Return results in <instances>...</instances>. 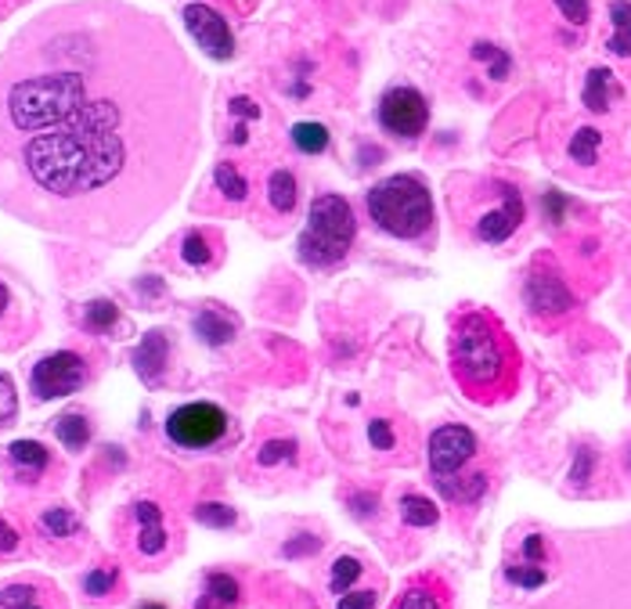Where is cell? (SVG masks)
<instances>
[{
    "instance_id": "6da1fadb",
    "label": "cell",
    "mask_w": 631,
    "mask_h": 609,
    "mask_svg": "<svg viewBox=\"0 0 631 609\" xmlns=\"http://www.w3.org/2000/svg\"><path fill=\"white\" fill-rule=\"evenodd\" d=\"M206 80L160 15L70 0L0 54V210L123 250L177 206L202 149Z\"/></svg>"
},
{
    "instance_id": "7a4b0ae2",
    "label": "cell",
    "mask_w": 631,
    "mask_h": 609,
    "mask_svg": "<svg viewBox=\"0 0 631 609\" xmlns=\"http://www.w3.org/2000/svg\"><path fill=\"white\" fill-rule=\"evenodd\" d=\"M552 545L559 570L520 609H631V523L559 534Z\"/></svg>"
},
{
    "instance_id": "3957f363",
    "label": "cell",
    "mask_w": 631,
    "mask_h": 609,
    "mask_svg": "<svg viewBox=\"0 0 631 609\" xmlns=\"http://www.w3.org/2000/svg\"><path fill=\"white\" fill-rule=\"evenodd\" d=\"M520 350L488 310H458L451 321V376L469 401L494 404L520 386Z\"/></svg>"
},
{
    "instance_id": "277c9868",
    "label": "cell",
    "mask_w": 631,
    "mask_h": 609,
    "mask_svg": "<svg viewBox=\"0 0 631 609\" xmlns=\"http://www.w3.org/2000/svg\"><path fill=\"white\" fill-rule=\"evenodd\" d=\"M368 217L401 242H419L433 231V195L415 174H393L368 191Z\"/></svg>"
},
{
    "instance_id": "5b68a950",
    "label": "cell",
    "mask_w": 631,
    "mask_h": 609,
    "mask_svg": "<svg viewBox=\"0 0 631 609\" xmlns=\"http://www.w3.org/2000/svg\"><path fill=\"white\" fill-rule=\"evenodd\" d=\"M357 239V220L351 202L343 195H318L311 202L307 213V228L300 231L296 239V256L307 267L321 270V267H336L351 253V245Z\"/></svg>"
},
{
    "instance_id": "8992f818",
    "label": "cell",
    "mask_w": 631,
    "mask_h": 609,
    "mask_svg": "<svg viewBox=\"0 0 631 609\" xmlns=\"http://www.w3.org/2000/svg\"><path fill=\"white\" fill-rule=\"evenodd\" d=\"M166 436H171V444L185 451L217 447L228 436V411L210 401L185 404V408L171 411V419H166Z\"/></svg>"
},
{
    "instance_id": "52a82bcc",
    "label": "cell",
    "mask_w": 631,
    "mask_h": 609,
    "mask_svg": "<svg viewBox=\"0 0 631 609\" xmlns=\"http://www.w3.org/2000/svg\"><path fill=\"white\" fill-rule=\"evenodd\" d=\"M376 119L382 130L393 134V138L415 141L426 127H430V105H426V98L415 87H390L387 94L379 98Z\"/></svg>"
},
{
    "instance_id": "ba28073f",
    "label": "cell",
    "mask_w": 631,
    "mask_h": 609,
    "mask_svg": "<svg viewBox=\"0 0 631 609\" xmlns=\"http://www.w3.org/2000/svg\"><path fill=\"white\" fill-rule=\"evenodd\" d=\"M477 455V436H472L466 426H441L430 436V472L433 483L444 491V498L451 494L458 480V469Z\"/></svg>"
},
{
    "instance_id": "9c48e42d",
    "label": "cell",
    "mask_w": 631,
    "mask_h": 609,
    "mask_svg": "<svg viewBox=\"0 0 631 609\" xmlns=\"http://www.w3.org/2000/svg\"><path fill=\"white\" fill-rule=\"evenodd\" d=\"M87 382L84 357L73 354V350H59V354H48L33 365L29 390L37 393V401H54V397H70Z\"/></svg>"
},
{
    "instance_id": "30bf717a",
    "label": "cell",
    "mask_w": 631,
    "mask_h": 609,
    "mask_svg": "<svg viewBox=\"0 0 631 609\" xmlns=\"http://www.w3.org/2000/svg\"><path fill=\"white\" fill-rule=\"evenodd\" d=\"M523 300L534 318H563V314L573 310V296H570L567 281L559 278V270L548 261H538L531 267V275L523 281Z\"/></svg>"
},
{
    "instance_id": "8fae6325",
    "label": "cell",
    "mask_w": 631,
    "mask_h": 609,
    "mask_svg": "<svg viewBox=\"0 0 631 609\" xmlns=\"http://www.w3.org/2000/svg\"><path fill=\"white\" fill-rule=\"evenodd\" d=\"M188 33L195 37V43L210 54L213 62H231L235 59V33L228 26V18L220 11H213L206 4H185L180 11Z\"/></svg>"
},
{
    "instance_id": "7c38bea8",
    "label": "cell",
    "mask_w": 631,
    "mask_h": 609,
    "mask_svg": "<svg viewBox=\"0 0 631 609\" xmlns=\"http://www.w3.org/2000/svg\"><path fill=\"white\" fill-rule=\"evenodd\" d=\"M499 195H502V210L483 213V217L477 220V239H480V242H488V245H499V242H505V239H513L516 228H520L523 217H527L520 188L499 180Z\"/></svg>"
},
{
    "instance_id": "4fadbf2b",
    "label": "cell",
    "mask_w": 631,
    "mask_h": 609,
    "mask_svg": "<svg viewBox=\"0 0 631 609\" xmlns=\"http://www.w3.org/2000/svg\"><path fill=\"white\" fill-rule=\"evenodd\" d=\"M166 357H171V340H166V332H149L138 343V350H134V368H138V376L149 382V386H155L166 371Z\"/></svg>"
},
{
    "instance_id": "5bb4252c",
    "label": "cell",
    "mask_w": 631,
    "mask_h": 609,
    "mask_svg": "<svg viewBox=\"0 0 631 609\" xmlns=\"http://www.w3.org/2000/svg\"><path fill=\"white\" fill-rule=\"evenodd\" d=\"M134 516H138V548L141 556H160L166 548V530H163V509L152 502L134 505Z\"/></svg>"
},
{
    "instance_id": "9a60e30c",
    "label": "cell",
    "mask_w": 631,
    "mask_h": 609,
    "mask_svg": "<svg viewBox=\"0 0 631 609\" xmlns=\"http://www.w3.org/2000/svg\"><path fill=\"white\" fill-rule=\"evenodd\" d=\"M393 609H451V599L441 581L419 578L401 592V599L393 602Z\"/></svg>"
},
{
    "instance_id": "2e32d148",
    "label": "cell",
    "mask_w": 631,
    "mask_h": 609,
    "mask_svg": "<svg viewBox=\"0 0 631 609\" xmlns=\"http://www.w3.org/2000/svg\"><path fill=\"white\" fill-rule=\"evenodd\" d=\"M191 329H195V335L206 346H224V343H231V335H235V329H239V325H235L231 314H224L217 307H206V310L195 314Z\"/></svg>"
},
{
    "instance_id": "e0dca14e",
    "label": "cell",
    "mask_w": 631,
    "mask_h": 609,
    "mask_svg": "<svg viewBox=\"0 0 631 609\" xmlns=\"http://www.w3.org/2000/svg\"><path fill=\"white\" fill-rule=\"evenodd\" d=\"M8 458L15 461V466L26 472V477H40V472L51 466L48 447L37 444V440H15V444L8 447Z\"/></svg>"
},
{
    "instance_id": "ac0fdd59",
    "label": "cell",
    "mask_w": 631,
    "mask_h": 609,
    "mask_svg": "<svg viewBox=\"0 0 631 609\" xmlns=\"http://www.w3.org/2000/svg\"><path fill=\"white\" fill-rule=\"evenodd\" d=\"M54 436L62 440L65 451H84L87 440H90V422L84 419L80 411L59 415V419H54Z\"/></svg>"
},
{
    "instance_id": "d6986e66",
    "label": "cell",
    "mask_w": 631,
    "mask_h": 609,
    "mask_svg": "<svg viewBox=\"0 0 631 609\" xmlns=\"http://www.w3.org/2000/svg\"><path fill=\"white\" fill-rule=\"evenodd\" d=\"M610 22H614V37L606 48H610L614 54H621V59H631V4L628 0H614Z\"/></svg>"
},
{
    "instance_id": "ffe728a7",
    "label": "cell",
    "mask_w": 631,
    "mask_h": 609,
    "mask_svg": "<svg viewBox=\"0 0 631 609\" xmlns=\"http://www.w3.org/2000/svg\"><path fill=\"white\" fill-rule=\"evenodd\" d=\"M610 90H614V73L610 69H592L589 80H584V105L592 112H606L610 109Z\"/></svg>"
},
{
    "instance_id": "44dd1931",
    "label": "cell",
    "mask_w": 631,
    "mask_h": 609,
    "mask_svg": "<svg viewBox=\"0 0 631 609\" xmlns=\"http://www.w3.org/2000/svg\"><path fill=\"white\" fill-rule=\"evenodd\" d=\"M267 199L278 213H292L296 210V177L289 170H275L267 180Z\"/></svg>"
},
{
    "instance_id": "7402d4cb",
    "label": "cell",
    "mask_w": 631,
    "mask_h": 609,
    "mask_svg": "<svg viewBox=\"0 0 631 609\" xmlns=\"http://www.w3.org/2000/svg\"><path fill=\"white\" fill-rule=\"evenodd\" d=\"M401 520L408 526H437L441 512H437V505L430 498H422V494H404L401 498Z\"/></svg>"
},
{
    "instance_id": "603a6c76",
    "label": "cell",
    "mask_w": 631,
    "mask_h": 609,
    "mask_svg": "<svg viewBox=\"0 0 631 609\" xmlns=\"http://www.w3.org/2000/svg\"><path fill=\"white\" fill-rule=\"evenodd\" d=\"M289 134H292V144H296L303 155H321L329 149V130H325L321 123H296Z\"/></svg>"
},
{
    "instance_id": "cb8c5ba5",
    "label": "cell",
    "mask_w": 631,
    "mask_h": 609,
    "mask_svg": "<svg viewBox=\"0 0 631 609\" xmlns=\"http://www.w3.org/2000/svg\"><path fill=\"white\" fill-rule=\"evenodd\" d=\"M600 141H603V134L595 130V127H581L578 134L570 138V160L573 163H581V166H592L595 163V155H600Z\"/></svg>"
},
{
    "instance_id": "d4e9b609",
    "label": "cell",
    "mask_w": 631,
    "mask_h": 609,
    "mask_svg": "<svg viewBox=\"0 0 631 609\" xmlns=\"http://www.w3.org/2000/svg\"><path fill=\"white\" fill-rule=\"evenodd\" d=\"M119 321V307L112 300H94V303H87V310H84V325L90 332H112V325Z\"/></svg>"
},
{
    "instance_id": "484cf974",
    "label": "cell",
    "mask_w": 631,
    "mask_h": 609,
    "mask_svg": "<svg viewBox=\"0 0 631 609\" xmlns=\"http://www.w3.org/2000/svg\"><path fill=\"white\" fill-rule=\"evenodd\" d=\"M202 592L213 595V599L224 602V606H239V599H242V588H239V581H235L231 573H210L206 588Z\"/></svg>"
},
{
    "instance_id": "4316f807",
    "label": "cell",
    "mask_w": 631,
    "mask_h": 609,
    "mask_svg": "<svg viewBox=\"0 0 631 609\" xmlns=\"http://www.w3.org/2000/svg\"><path fill=\"white\" fill-rule=\"evenodd\" d=\"M40 526H43V534H51V537H73L76 530H80V520H76L70 509H48L40 516Z\"/></svg>"
},
{
    "instance_id": "83f0119b",
    "label": "cell",
    "mask_w": 631,
    "mask_h": 609,
    "mask_svg": "<svg viewBox=\"0 0 631 609\" xmlns=\"http://www.w3.org/2000/svg\"><path fill=\"white\" fill-rule=\"evenodd\" d=\"M213 180H217V188L224 191L228 199H235V202H242L245 195H250V185H245V177L235 170L231 163H220L217 166V174H213Z\"/></svg>"
},
{
    "instance_id": "f1b7e54d",
    "label": "cell",
    "mask_w": 631,
    "mask_h": 609,
    "mask_svg": "<svg viewBox=\"0 0 631 609\" xmlns=\"http://www.w3.org/2000/svg\"><path fill=\"white\" fill-rule=\"evenodd\" d=\"M0 609H43V606L33 584H11V588L0 592Z\"/></svg>"
},
{
    "instance_id": "f546056e",
    "label": "cell",
    "mask_w": 631,
    "mask_h": 609,
    "mask_svg": "<svg viewBox=\"0 0 631 609\" xmlns=\"http://www.w3.org/2000/svg\"><path fill=\"white\" fill-rule=\"evenodd\" d=\"M195 520L202 523V526H217V530H228V526H235V509H228V505H220V502H206V505H199L195 509Z\"/></svg>"
},
{
    "instance_id": "4dcf8cb0",
    "label": "cell",
    "mask_w": 631,
    "mask_h": 609,
    "mask_svg": "<svg viewBox=\"0 0 631 609\" xmlns=\"http://www.w3.org/2000/svg\"><path fill=\"white\" fill-rule=\"evenodd\" d=\"M472 59L491 62V80H505V76H509V54L499 51L494 43H477V48H472Z\"/></svg>"
},
{
    "instance_id": "1f68e13d",
    "label": "cell",
    "mask_w": 631,
    "mask_h": 609,
    "mask_svg": "<svg viewBox=\"0 0 631 609\" xmlns=\"http://www.w3.org/2000/svg\"><path fill=\"white\" fill-rule=\"evenodd\" d=\"M357 578H361V562L351 559V556H343V559H336V567H332V584H329V588H332L336 595H343Z\"/></svg>"
},
{
    "instance_id": "d6a6232c",
    "label": "cell",
    "mask_w": 631,
    "mask_h": 609,
    "mask_svg": "<svg viewBox=\"0 0 631 609\" xmlns=\"http://www.w3.org/2000/svg\"><path fill=\"white\" fill-rule=\"evenodd\" d=\"M180 256H185V264H191V267H206V261H210V242H206V234H202V231H191L188 239H185V245H180Z\"/></svg>"
},
{
    "instance_id": "836d02e7",
    "label": "cell",
    "mask_w": 631,
    "mask_h": 609,
    "mask_svg": "<svg viewBox=\"0 0 631 609\" xmlns=\"http://www.w3.org/2000/svg\"><path fill=\"white\" fill-rule=\"evenodd\" d=\"M256 458H261V466H278V461H292V458H296V444H292V440H267Z\"/></svg>"
},
{
    "instance_id": "e575fe53",
    "label": "cell",
    "mask_w": 631,
    "mask_h": 609,
    "mask_svg": "<svg viewBox=\"0 0 631 609\" xmlns=\"http://www.w3.org/2000/svg\"><path fill=\"white\" fill-rule=\"evenodd\" d=\"M15 411H18V393H15V382H11V376H4L0 371V430L15 419Z\"/></svg>"
},
{
    "instance_id": "d590c367",
    "label": "cell",
    "mask_w": 631,
    "mask_h": 609,
    "mask_svg": "<svg viewBox=\"0 0 631 609\" xmlns=\"http://www.w3.org/2000/svg\"><path fill=\"white\" fill-rule=\"evenodd\" d=\"M116 567H101V570H90L87 578H84V592L87 595H109L112 592V584H116Z\"/></svg>"
},
{
    "instance_id": "8d00e7d4",
    "label": "cell",
    "mask_w": 631,
    "mask_h": 609,
    "mask_svg": "<svg viewBox=\"0 0 631 609\" xmlns=\"http://www.w3.org/2000/svg\"><path fill=\"white\" fill-rule=\"evenodd\" d=\"M556 8L563 11V18L573 22V26H584L592 15V8H589V0H556Z\"/></svg>"
},
{
    "instance_id": "74e56055",
    "label": "cell",
    "mask_w": 631,
    "mask_h": 609,
    "mask_svg": "<svg viewBox=\"0 0 631 609\" xmlns=\"http://www.w3.org/2000/svg\"><path fill=\"white\" fill-rule=\"evenodd\" d=\"M368 440L376 444L379 451H390L393 447V433H390V422H382V419H376L368 426Z\"/></svg>"
},
{
    "instance_id": "f35d334b",
    "label": "cell",
    "mask_w": 631,
    "mask_h": 609,
    "mask_svg": "<svg viewBox=\"0 0 631 609\" xmlns=\"http://www.w3.org/2000/svg\"><path fill=\"white\" fill-rule=\"evenodd\" d=\"M541 206H545V217L548 220H563V210H567V199H563V191H545V199H541Z\"/></svg>"
},
{
    "instance_id": "ab89813d",
    "label": "cell",
    "mask_w": 631,
    "mask_h": 609,
    "mask_svg": "<svg viewBox=\"0 0 631 609\" xmlns=\"http://www.w3.org/2000/svg\"><path fill=\"white\" fill-rule=\"evenodd\" d=\"M231 112H235V116H242V119H261V109H256L253 98H235Z\"/></svg>"
},
{
    "instance_id": "60d3db41",
    "label": "cell",
    "mask_w": 631,
    "mask_h": 609,
    "mask_svg": "<svg viewBox=\"0 0 631 609\" xmlns=\"http://www.w3.org/2000/svg\"><path fill=\"white\" fill-rule=\"evenodd\" d=\"M340 609H376V592H354L351 599H343Z\"/></svg>"
},
{
    "instance_id": "b9f144b4",
    "label": "cell",
    "mask_w": 631,
    "mask_h": 609,
    "mask_svg": "<svg viewBox=\"0 0 631 609\" xmlns=\"http://www.w3.org/2000/svg\"><path fill=\"white\" fill-rule=\"evenodd\" d=\"M15 548H18V530L0 520V556H4V551H15Z\"/></svg>"
},
{
    "instance_id": "7bdbcfd3",
    "label": "cell",
    "mask_w": 631,
    "mask_h": 609,
    "mask_svg": "<svg viewBox=\"0 0 631 609\" xmlns=\"http://www.w3.org/2000/svg\"><path fill=\"white\" fill-rule=\"evenodd\" d=\"M318 545H321V541L314 537V534H307V541H289V545L281 548V551H286V556H307V551H314Z\"/></svg>"
},
{
    "instance_id": "ee69618b",
    "label": "cell",
    "mask_w": 631,
    "mask_h": 609,
    "mask_svg": "<svg viewBox=\"0 0 631 609\" xmlns=\"http://www.w3.org/2000/svg\"><path fill=\"white\" fill-rule=\"evenodd\" d=\"M195 609H231V606H224V602L213 599V595L202 592V595H199V602H195Z\"/></svg>"
},
{
    "instance_id": "f6af8a7d",
    "label": "cell",
    "mask_w": 631,
    "mask_h": 609,
    "mask_svg": "<svg viewBox=\"0 0 631 609\" xmlns=\"http://www.w3.org/2000/svg\"><path fill=\"white\" fill-rule=\"evenodd\" d=\"M4 307H8V289L0 286V314H4Z\"/></svg>"
},
{
    "instance_id": "bcb514c9",
    "label": "cell",
    "mask_w": 631,
    "mask_h": 609,
    "mask_svg": "<svg viewBox=\"0 0 631 609\" xmlns=\"http://www.w3.org/2000/svg\"><path fill=\"white\" fill-rule=\"evenodd\" d=\"M141 609H166V606H160V602H149V606H141Z\"/></svg>"
}]
</instances>
